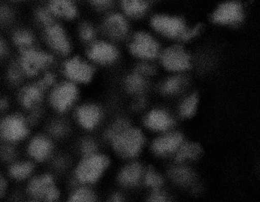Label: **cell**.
<instances>
[{
    "label": "cell",
    "instance_id": "46",
    "mask_svg": "<svg viewBox=\"0 0 260 202\" xmlns=\"http://www.w3.org/2000/svg\"><path fill=\"white\" fill-rule=\"evenodd\" d=\"M146 103L145 99L144 98H140L138 99L136 103L135 104L134 108L135 109L140 110L145 106Z\"/></svg>",
    "mask_w": 260,
    "mask_h": 202
},
{
    "label": "cell",
    "instance_id": "15",
    "mask_svg": "<svg viewBox=\"0 0 260 202\" xmlns=\"http://www.w3.org/2000/svg\"><path fill=\"white\" fill-rule=\"evenodd\" d=\"M88 57L99 64L108 65L117 59V49L111 44L104 41L94 43L88 50Z\"/></svg>",
    "mask_w": 260,
    "mask_h": 202
},
{
    "label": "cell",
    "instance_id": "44",
    "mask_svg": "<svg viewBox=\"0 0 260 202\" xmlns=\"http://www.w3.org/2000/svg\"><path fill=\"white\" fill-rule=\"evenodd\" d=\"M11 12L6 8H0V23H6L11 18Z\"/></svg>",
    "mask_w": 260,
    "mask_h": 202
},
{
    "label": "cell",
    "instance_id": "41",
    "mask_svg": "<svg viewBox=\"0 0 260 202\" xmlns=\"http://www.w3.org/2000/svg\"><path fill=\"white\" fill-rule=\"evenodd\" d=\"M102 202H125V199L120 192L115 191L109 193Z\"/></svg>",
    "mask_w": 260,
    "mask_h": 202
},
{
    "label": "cell",
    "instance_id": "47",
    "mask_svg": "<svg viewBox=\"0 0 260 202\" xmlns=\"http://www.w3.org/2000/svg\"><path fill=\"white\" fill-rule=\"evenodd\" d=\"M23 202H40V201H36L34 200H31V199L27 198V200H24Z\"/></svg>",
    "mask_w": 260,
    "mask_h": 202
},
{
    "label": "cell",
    "instance_id": "19",
    "mask_svg": "<svg viewBox=\"0 0 260 202\" xmlns=\"http://www.w3.org/2000/svg\"><path fill=\"white\" fill-rule=\"evenodd\" d=\"M128 29L125 19L117 13L108 16L103 24L105 34L113 39H122L127 34Z\"/></svg>",
    "mask_w": 260,
    "mask_h": 202
},
{
    "label": "cell",
    "instance_id": "26",
    "mask_svg": "<svg viewBox=\"0 0 260 202\" xmlns=\"http://www.w3.org/2000/svg\"><path fill=\"white\" fill-rule=\"evenodd\" d=\"M121 6L124 13L133 18H138L142 16L148 8L147 3L137 0L123 1Z\"/></svg>",
    "mask_w": 260,
    "mask_h": 202
},
{
    "label": "cell",
    "instance_id": "40",
    "mask_svg": "<svg viewBox=\"0 0 260 202\" xmlns=\"http://www.w3.org/2000/svg\"><path fill=\"white\" fill-rule=\"evenodd\" d=\"M55 82V77L53 74L51 73H48L45 74L40 81L38 82V84L40 85V87L43 88V90H46L48 88L51 87L54 85Z\"/></svg>",
    "mask_w": 260,
    "mask_h": 202
},
{
    "label": "cell",
    "instance_id": "31",
    "mask_svg": "<svg viewBox=\"0 0 260 202\" xmlns=\"http://www.w3.org/2000/svg\"><path fill=\"white\" fill-rule=\"evenodd\" d=\"M129 126L128 122L124 120V119L115 121L106 130V132H105V138L109 142L115 135L118 134L119 133L123 131L124 129Z\"/></svg>",
    "mask_w": 260,
    "mask_h": 202
},
{
    "label": "cell",
    "instance_id": "32",
    "mask_svg": "<svg viewBox=\"0 0 260 202\" xmlns=\"http://www.w3.org/2000/svg\"><path fill=\"white\" fill-rule=\"evenodd\" d=\"M79 151L81 157L89 156L99 152L98 144L91 138H85L80 143Z\"/></svg>",
    "mask_w": 260,
    "mask_h": 202
},
{
    "label": "cell",
    "instance_id": "42",
    "mask_svg": "<svg viewBox=\"0 0 260 202\" xmlns=\"http://www.w3.org/2000/svg\"><path fill=\"white\" fill-rule=\"evenodd\" d=\"M201 29V25L199 24L194 28L190 30H186L183 34L180 37L182 41H186L190 39V38L194 37L197 35Z\"/></svg>",
    "mask_w": 260,
    "mask_h": 202
},
{
    "label": "cell",
    "instance_id": "37",
    "mask_svg": "<svg viewBox=\"0 0 260 202\" xmlns=\"http://www.w3.org/2000/svg\"><path fill=\"white\" fill-rule=\"evenodd\" d=\"M10 182L5 171L0 173V200L6 197L9 193Z\"/></svg>",
    "mask_w": 260,
    "mask_h": 202
},
{
    "label": "cell",
    "instance_id": "11",
    "mask_svg": "<svg viewBox=\"0 0 260 202\" xmlns=\"http://www.w3.org/2000/svg\"><path fill=\"white\" fill-rule=\"evenodd\" d=\"M130 51L142 59H152L158 54L159 46L151 36L146 32H138L130 44Z\"/></svg>",
    "mask_w": 260,
    "mask_h": 202
},
{
    "label": "cell",
    "instance_id": "22",
    "mask_svg": "<svg viewBox=\"0 0 260 202\" xmlns=\"http://www.w3.org/2000/svg\"><path fill=\"white\" fill-rule=\"evenodd\" d=\"M146 127L152 131H167L173 126V120L168 113L162 110H154L149 112L145 118Z\"/></svg>",
    "mask_w": 260,
    "mask_h": 202
},
{
    "label": "cell",
    "instance_id": "4",
    "mask_svg": "<svg viewBox=\"0 0 260 202\" xmlns=\"http://www.w3.org/2000/svg\"><path fill=\"white\" fill-rule=\"evenodd\" d=\"M29 122L19 113H10L0 119V141L16 145L29 135Z\"/></svg>",
    "mask_w": 260,
    "mask_h": 202
},
{
    "label": "cell",
    "instance_id": "39",
    "mask_svg": "<svg viewBox=\"0 0 260 202\" xmlns=\"http://www.w3.org/2000/svg\"><path fill=\"white\" fill-rule=\"evenodd\" d=\"M137 73L140 75H152L156 72L154 66L148 63H143L138 65L136 68Z\"/></svg>",
    "mask_w": 260,
    "mask_h": 202
},
{
    "label": "cell",
    "instance_id": "7",
    "mask_svg": "<svg viewBox=\"0 0 260 202\" xmlns=\"http://www.w3.org/2000/svg\"><path fill=\"white\" fill-rule=\"evenodd\" d=\"M53 62V57L46 52L30 48L21 51L19 67L24 74L35 76Z\"/></svg>",
    "mask_w": 260,
    "mask_h": 202
},
{
    "label": "cell",
    "instance_id": "17",
    "mask_svg": "<svg viewBox=\"0 0 260 202\" xmlns=\"http://www.w3.org/2000/svg\"><path fill=\"white\" fill-rule=\"evenodd\" d=\"M212 20L220 24H235L242 19V8L237 2H228L220 5L212 15Z\"/></svg>",
    "mask_w": 260,
    "mask_h": 202
},
{
    "label": "cell",
    "instance_id": "33",
    "mask_svg": "<svg viewBox=\"0 0 260 202\" xmlns=\"http://www.w3.org/2000/svg\"><path fill=\"white\" fill-rule=\"evenodd\" d=\"M182 83H183V78L181 76L171 77L162 86V92L167 94V95L176 93L178 92L180 88L181 87Z\"/></svg>",
    "mask_w": 260,
    "mask_h": 202
},
{
    "label": "cell",
    "instance_id": "20",
    "mask_svg": "<svg viewBox=\"0 0 260 202\" xmlns=\"http://www.w3.org/2000/svg\"><path fill=\"white\" fill-rule=\"evenodd\" d=\"M44 91L38 84L27 86L19 93V103L24 109L35 110L43 100Z\"/></svg>",
    "mask_w": 260,
    "mask_h": 202
},
{
    "label": "cell",
    "instance_id": "14",
    "mask_svg": "<svg viewBox=\"0 0 260 202\" xmlns=\"http://www.w3.org/2000/svg\"><path fill=\"white\" fill-rule=\"evenodd\" d=\"M161 62L166 68L171 71L184 70L190 66L189 55L180 46L166 50L161 55Z\"/></svg>",
    "mask_w": 260,
    "mask_h": 202
},
{
    "label": "cell",
    "instance_id": "29",
    "mask_svg": "<svg viewBox=\"0 0 260 202\" xmlns=\"http://www.w3.org/2000/svg\"><path fill=\"white\" fill-rule=\"evenodd\" d=\"M126 87L129 92L140 93L145 89L146 82L142 76L138 74H132L126 80Z\"/></svg>",
    "mask_w": 260,
    "mask_h": 202
},
{
    "label": "cell",
    "instance_id": "2",
    "mask_svg": "<svg viewBox=\"0 0 260 202\" xmlns=\"http://www.w3.org/2000/svg\"><path fill=\"white\" fill-rule=\"evenodd\" d=\"M27 198L40 202H60L62 189L57 177L50 171L37 172L25 184Z\"/></svg>",
    "mask_w": 260,
    "mask_h": 202
},
{
    "label": "cell",
    "instance_id": "21",
    "mask_svg": "<svg viewBox=\"0 0 260 202\" xmlns=\"http://www.w3.org/2000/svg\"><path fill=\"white\" fill-rule=\"evenodd\" d=\"M64 202H102L95 187L77 185L71 188Z\"/></svg>",
    "mask_w": 260,
    "mask_h": 202
},
{
    "label": "cell",
    "instance_id": "8",
    "mask_svg": "<svg viewBox=\"0 0 260 202\" xmlns=\"http://www.w3.org/2000/svg\"><path fill=\"white\" fill-rule=\"evenodd\" d=\"M38 172L37 165L26 156H19L5 167V173L11 182L27 183Z\"/></svg>",
    "mask_w": 260,
    "mask_h": 202
},
{
    "label": "cell",
    "instance_id": "25",
    "mask_svg": "<svg viewBox=\"0 0 260 202\" xmlns=\"http://www.w3.org/2000/svg\"><path fill=\"white\" fill-rule=\"evenodd\" d=\"M142 182L151 190H155L161 189L164 180L154 168L149 167L144 171Z\"/></svg>",
    "mask_w": 260,
    "mask_h": 202
},
{
    "label": "cell",
    "instance_id": "18",
    "mask_svg": "<svg viewBox=\"0 0 260 202\" xmlns=\"http://www.w3.org/2000/svg\"><path fill=\"white\" fill-rule=\"evenodd\" d=\"M182 140L183 138L179 133H170L155 140L152 144V150L158 156H165L179 148Z\"/></svg>",
    "mask_w": 260,
    "mask_h": 202
},
{
    "label": "cell",
    "instance_id": "27",
    "mask_svg": "<svg viewBox=\"0 0 260 202\" xmlns=\"http://www.w3.org/2000/svg\"><path fill=\"white\" fill-rule=\"evenodd\" d=\"M170 174L171 178L179 184H189L193 179L191 170L185 167L173 168L170 170Z\"/></svg>",
    "mask_w": 260,
    "mask_h": 202
},
{
    "label": "cell",
    "instance_id": "13",
    "mask_svg": "<svg viewBox=\"0 0 260 202\" xmlns=\"http://www.w3.org/2000/svg\"><path fill=\"white\" fill-rule=\"evenodd\" d=\"M151 23L156 31L169 37L180 38L186 30L184 21L179 18L158 15L152 18Z\"/></svg>",
    "mask_w": 260,
    "mask_h": 202
},
{
    "label": "cell",
    "instance_id": "9",
    "mask_svg": "<svg viewBox=\"0 0 260 202\" xmlns=\"http://www.w3.org/2000/svg\"><path fill=\"white\" fill-rule=\"evenodd\" d=\"M63 72L66 76L73 84H88L92 79L94 69L89 63L80 59L73 57L69 59L63 65Z\"/></svg>",
    "mask_w": 260,
    "mask_h": 202
},
{
    "label": "cell",
    "instance_id": "28",
    "mask_svg": "<svg viewBox=\"0 0 260 202\" xmlns=\"http://www.w3.org/2000/svg\"><path fill=\"white\" fill-rule=\"evenodd\" d=\"M13 39L16 46L21 49L32 48L34 44L35 38L31 33L24 30H18L13 35Z\"/></svg>",
    "mask_w": 260,
    "mask_h": 202
},
{
    "label": "cell",
    "instance_id": "35",
    "mask_svg": "<svg viewBox=\"0 0 260 202\" xmlns=\"http://www.w3.org/2000/svg\"><path fill=\"white\" fill-rule=\"evenodd\" d=\"M53 15L47 9H41L37 13V18L39 23L42 24L44 27L54 23Z\"/></svg>",
    "mask_w": 260,
    "mask_h": 202
},
{
    "label": "cell",
    "instance_id": "23",
    "mask_svg": "<svg viewBox=\"0 0 260 202\" xmlns=\"http://www.w3.org/2000/svg\"><path fill=\"white\" fill-rule=\"evenodd\" d=\"M48 10L53 16L71 20L76 18L78 10L73 2L69 1H53L50 3Z\"/></svg>",
    "mask_w": 260,
    "mask_h": 202
},
{
    "label": "cell",
    "instance_id": "16",
    "mask_svg": "<svg viewBox=\"0 0 260 202\" xmlns=\"http://www.w3.org/2000/svg\"><path fill=\"white\" fill-rule=\"evenodd\" d=\"M144 171L145 169L140 163H130L119 171L117 176L118 184L125 188L137 187L143 181Z\"/></svg>",
    "mask_w": 260,
    "mask_h": 202
},
{
    "label": "cell",
    "instance_id": "43",
    "mask_svg": "<svg viewBox=\"0 0 260 202\" xmlns=\"http://www.w3.org/2000/svg\"><path fill=\"white\" fill-rule=\"evenodd\" d=\"M92 5L94 7L99 10H105L110 8L112 5V2L110 1H93Z\"/></svg>",
    "mask_w": 260,
    "mask_h": 202
},
{
    "label": "cell",
    "instance_id": "6",
    "mask_svg": "<svg viewBox=\"0 0 260 202\" xmlns=\"http://www.w3.org/2000/svg\"><path fill=\"white\" fill-rule=\"evenodd\" d=\"M25 154V156L37 165L48 162L55 154L53 141L45 135H35L27 142Z\"/></svg>",
    "mask_w": 260,
    "mask_h": 202
},
{
    "label": "cell",
    "instance_id": "1",
    "mask_svg": "<svg viewBox=\"0 0 260 202\" xmlns=\"http://www.w3.org/2000/svg\"><path fill=\"white\" fill-rule=\"evenodd\" d=\"M110 167V156L101 151L81 157L72 173L73 186L71 187L77 185L95 187L106 176Z\"/></svg>",
    "mask_w": 260,
    "mask_h": 202
},
{
    "label": "cell",
    "instance_id": "10",
    "mask_svg": "<svg viewBox=\"0 0 260 202\" xmlns=\"http://www.w3.org/2000/svg\"><path fill=\"white\" fill-rule=\"evenodd\" d=\"M75 118L79 126L85 131L95 129L103 118V111L98 105L86 103L77 107Z\"/></svg>",
    "mask_w": 260,
    "mask_h": 202
},
{
    "label": "cell",
    "instance_id": "5",
    "mask_svg": "<svg viewBox=\"0 0 260 202\" xmlns=\"http://www.w3.org/2000/svg\"><path fill=\"white\" fill-rule=\"evenodd\" d=\"M79 90L73 83L64 82L58 85L51 91L49 97L50 106L60 113L68 112L76 103Z\"/></svg>",
    "mask_w": 260,
    "mask_h": 202
},
{
    "label": "cell",
    "instance_id": "24",
    "mask_svg": "<svg viewBox=\"0 0 260 202\" xmlns=\"http://www.w3.org/2000/svg\"><path fill=\"white\" fill-rule=\"evenodd\" d=\"M203 153L200 145L197 143H187L180 146L176 156L178 162L184 161L186 160L198 158Z\"/></svg>",
    "mask_w": 260,
    "mask_h": 202
},
{
    "label": "cell",
    "instance_id": "3",
    "mask_svg": "<svg viewBox=\"0 0 260 202\" xmlns=\"http://www.w3.org/2000/svg\"><path fill=\"white\" fill-rule=\"evenodd\" d=\"M115 154L124 159H133L142 152L145 138L140 130L131 126L115 135L109 142Z\"/></svg>",
    "mask_w": 260,
    "mask_h": 202
},
{
    "label": "cell",
    "instance_id": "36",
    "mask_svg": "<svg viewBox=\"0 0 260 202\" xmlns=\"http://www.w3.org/2000/svg\"><path fill=\"white\" fill-rule=\"evenodd\" d=\"M50 134L56 137H61L66 134L68 127L62 122H55L50 126Z\"/></svg>",
    "mask_w": 260,
    "mask_h": 202
},
{
    "label": "cell",
    "instance_id": "45",
    "mask_svg": "<svg viewBox=\"0 0 260 202\" xmlns=\"http://www.w3.org/2000/svg\"><path fill=\"white\" fill-rule=\"evenodd\" d=\"M7 48L4 41L0 38V58L4 57L7 54Z\"/></svg>",
    "mask_w": 260,
    "mask_h": 202
},
{
    "label": "cell",
    "instance_id": "12",
    "mask_svg": "<svg viewBox=\"0 0 260 202\" xmlns=\"http://www.w3.org/2000/svg\"><path fill=\"white\" fill-rule=\"evenodd\" d=\"M45 38L50 48L57 54L67 55L71 44L64 29L59 24L52 23L45 27Z\"/></svg>",
    "mask_w": 260,
    "mask_h": 202
},
{
    "label": "cell",
    "instance_id": "34",
    "mask_svg": "<svg viewBox=\"0 0 260 202\" xmlns=\"http://www.w3.org/2000/svg\"><path fill=\"white\" fill-rule=\"evenodd\" d=\"M79 36L81 39L84 43H90L95 37V30L89 23H84L80 26Z\"/></svg>",
    "mask_w": 260,
    "mask_h": 202
},
{
    "label": "cell",
    "instance_id": "30",
    "mask_svg": "<svg viewBox=\"0 0 260 202\" xmlns=\"http://www.w3.org/2000/svg\"><path fill=\"white\" fill-rule=\"evenodd\" d=\"M198 99L197 95L189 97L182 103L181 107V114L184 118H189L194 114L197 108Z\"/></svg>",
    "mask_w": 260,
    "mask_h": 202
},
{
    "label": "cell",
    "instance_id": "38",
    "mask_svg": "<svg viewBox=\"0 0 260 202\" xmlns=\"http://www.w3.org/2000/svg\"><path fill=\"white\" fill-rule=\"evenodd\" d=\"M147 202H171L170 198L161 189L151 190Z\"/></svg>",
    "mask_w": 260,
    "mask_h": 202
}]
</instances>
